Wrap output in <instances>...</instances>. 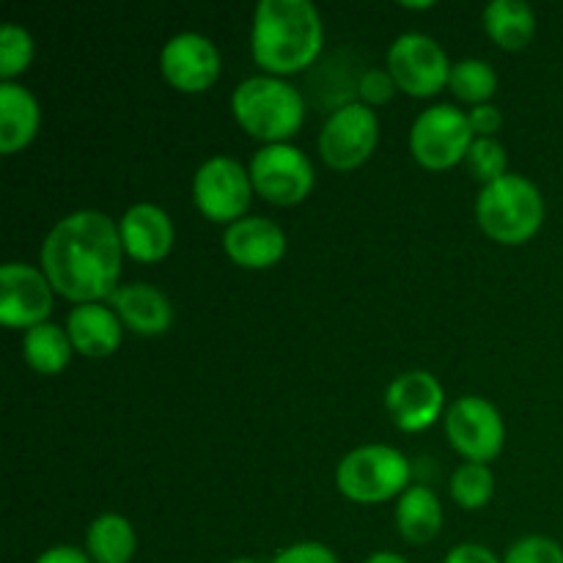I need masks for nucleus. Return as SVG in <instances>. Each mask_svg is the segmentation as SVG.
Listing matches in <instances>:
<instances>
[{
    "label": "nucleus",
    "instance_id": "nucleus-33",
    "mask_svg": "<svg viewBox=\"0 0 563 563\" xmlns=\"http://www.w3.org/2000/svg\"><path fill=\"white\" fill-rule=\"evenodd\" d=\"M36 563H93L88 559L86 550H77L71 544H58V548H49L38 555Z\"/></svg>",
    "mask_w": 563,
    "mask_h": 563
},
{
    "label": "nucleus",
    "instance_id": "nucleus-4",
    "mask_svg": "<svg viewBox=\"0 0 563 563\" xmlns=\"http://www.w3.org/2000/svg\"><path fill=\"white\" fill-rule=\"evenodd\" d=\"M476 220L495 242L522 245L542 229L544 198L528 176L506 174L482 187L476 198Z\"/></svg>",
    "mask_w": 563,
    "mask_h": 563
},
{
    "label": "nucleus",
    "instance_id": "nucleus-34",
    "mask_svg": "<svg viewBox=\"0 0 563 563\" xmlns=\"http://www.w3.org/2000/svg\"><path fill=\"white\" fill-rule=\"evenodd\" d=\"M363 563H410L405 559V555H399V553H388V550H383V553H374V555H368L366 561Z\"/></svg>",
    "mask_w": 563,
    "mask_h": 563
},
{
    "label": "nucleus",
    "instance_id": "nucleus-20",
    "mask_svg": "<svg viewBox=\"0 0 563 563\" xmlns=\"http://www.w3.org/2000/svg\"><path fill=\"white\" fill-rule=\"evenodd\" d=\"M396 528L412 544H427L443 528V506L438 495L423 484H412L396 504Z\"/></svg>",
    "mask_w": 563,
    "mask_h": 563
},
{
    "label": "nucleus",
    "instance_id": "nucleus-13",
    "mask_svg": "<svg viewBox=\"0 0 563 563\" xmlns=\"http://www.w3.org/2000/svg\"><path fill=\"white\" fill-rule=\"evenodd\" d=\"M165 80L185 93H201L220 77V53L203 33L185 31L170 36L159 53Z\"/></svg>",
    "mask_w": 563,
    "mask_h": 563
},
{
    "label": "nucleus",
    "instance_id": "nucleus-1",
    "mask_svg": "<svg viewBox=\"0 0 563 563\" xmlns=\"http://www.w3.org/2000/svg\"><path fill=\"white\" fill-rule=\"evenodd\" d=\"M119 225L99 209L66 214L42 242V269L53 289L66 300L99 302L113 297L121 278Z\"/></svg>",
    "mask_w": 563,
    "mask_h": 563
},
{
    "label": "nucleus",
    "instance_id": "nucleus-30",
    "mask_svg": "<svg viewBox=\"0 0 563 563\" xmlns=\"http://www.w3.org/2000/svg\"><path fill=\"white\" fill-rule=\"evenodd\" d=\"M269 563H339V559L322 542H297L280 550Z\"/></svg>",
    "mask_w": 563,
    "mask_h": 563
},
{
    "label": "nucleus",
    "instance_id": "nucleus-28",
    "mask_svg": "<svg viewBox=\"0 0 563 563\" xmlns=\"http://www.w3.org/2000/svg\"><path fill=\"white\" fill-rule=\"evenodd\" d=\"M504 563H563V548L550 537H526L511 544Z\"/></svg>",
    "mask_w": 563,
    "mask_h": 563
},
{
    "label": "nucleus",
    "instance_id": "nucleus-6",
    "mask_svg": "<svg viewBox=\"0 0 563 563\" xmlns=\"http://www.w3.org/2000/svg\"><path fill=\"white\" fill-rule=\"evenodd\" d=\"M476 141L471 119L456 104L440 102L423 110L410 130V152L423 168L443 170L462 163Z\"/></svg>",
    "mask_w": 563,
    "mask_h": 563
},
{
    "label": "nucleus",
    "instance_id": "nucleus-2",
    "mask_svg": "<svg viewBox=\"0 0 563 563\" xmlns=\"http://www.w3.org/2000/svg\"><path fill=\"white\" fill-rule=\"evenodd\" d=\"M322 42V16L311 0H262L253 11V58L273 77L311 66Z\"/></svg>",
    "mask_w": 563,
    "mask_h": 563
},
{
    "label": "nucleus",
    "instance_id": "nucleus-7",
    "mask_svg": "<svg viewBox=\"0 0 563 563\" xmlns=\"http://www.w3.org/2000/svg\"><path fill=\"white\" fill-rule=\"evenodd\" d=\"M253 179L234 157H209L192 176V201L214 223H236L251 207Z\"/></svg>",
    "mask_w": 563,
    "mask_h": 563
},
{
    "label": "nucleus",
    "instance_id": "nucleus-29",
    "mask_svg": "<svg viewBox=\"0 0 563 563\" xmlns=\"http://www.w3.org/2000/svg\"><path fill=\"white\" fill-rule=\"evenodd\" d=\"M396 88H399V86H396L394 75H390L388 69L363 71L361 82H357V91H361L363 104H368V108H372V104L388 102V99L394 97Z\"/></svg>",
    "mask_w": 563,
    "mask_h": 563
},
{
    "label": "nucleus",
    "instance_id": "nucleus-24",
    "mask_svg": "<svg viewBox=\"0 0 563 563\" xmlns=\"http://www.w3.org/2000/svg\"><path fill=\"white\" fill-rule=\"evenodd\" d=\"M449 86L462 102H471L476 108V104L489 102V97L498 91V75L487 60L462 58L451 66Z\"/></svg>",
    "mask_w": 563,
    "mask_h": 563
},
{
    "label": "nucleus",
    "instance_id": "nucleus-17",
    "mask_svg": "<svg viewBox=\"0 0 563 563\" xmlns=\"http://www.w3.org/2000/svg\"><path fill=\"white\" fill-rule=\"evenodd\" d=\"M121 319L113 308L102 302H82L69 311L66 333H69L75 352L86 357H108L121 344Z\"/></svg>",
    "mask_w": 563,
    "mask_h": 563
},
{
    "label": "nucleus",
    "instance_id": "nucleus-19",
    "mask_svg": "<svg viewBox=\"0 0 563 563\" xmlns=\"http://www.w3.org/2000/svg\"><path fill=\"white\" fill-rule=\"evenodd\" d=\"M42 110L20 82H0V152L14 154L36 137Z\"/></svg>",
    "mask_w": 563,
    "mask_h": 563
},
{
    "label": "nucleus",
    "instance_id": "nucleus-31",
    "mask_svg": "<svg viewBox=\"0 0 563 563\" xmlns=\"http://www.w3.org/2000/svg\"><path fill=\"white\" fill-rule=\"evenodd\" d=\"M467 119H471L476 137H493V132H498L500 124H504V115H500V110L495 108L493 102L476 104V108L467 113Z\"/></svg>",
    "mask_w": 563,
    "mask_h": 563
},
{
    "label": "nucleus",
    "instance_id": "nucleus-5",
    "mask_svg": "<svg viewBox=\"0 0 563 563\" xmlns=\"http://www.w3.org/2000/svg\"><path fill=\"white\" fill-rule=\"evenodd\" d=\"M410 462L390 445H361L352 449L335 471V484L355 504H383L405 493L410 484Z\"/></svg>",
    "mask_w": 563,
    "mask_h": 563
},
{
    "label": "nucleus",
    "instance_id": "nucleus-21",
    "mask_svg": "<svg viewBox=\"0 0 563 563\" xmlns=\"http://www.w3.org/2000/svg\"><path fill=\"white\" fill-rule=\"evenodd\" d=\"M135 548V528L121 515H99L86 531V553L93 563H130Z\"/></svg>",
    "mask_w": 563,
    "mask_h": 563
},
{
    "label": "nucleus",
    "instance_id": "nucleus-35",
    "mask_svg": "<svg viewBox=\"0 0 563 563\" xmlns=\"http://www.w3.org/2000/svg\"><path fill=\"white\" fill-rule=\"evenodd\" d=\"M229 563H258V561H253V559H236V561H229Z\"/></svg>",
    "mask_w": 563,
    "mask_h": 563
},
{
    "label": "nucleus",
    "instance_id": "nucleus-18",
    "mask_svg": "<svg viewBox=\"0 0 563 563\" xmlns=\"http://www.w3.org/2000/svg\"><path fill=\"white\" fill-rule=\"evenodd\" d=\"M110 306L137 335H163L174 322V306L165 291L152 284L119 286L110 297Z\"/></svg>",
    "mask_w": 563,
    "mask_h": 563
},
{
    "label": "nucleus",
    "instance_id": "nucleus-15",
    "mask_svg": "<svg viewBox=\"0 0 563 563\" xmlns=\"http://www.w3.org/2000/svg\"><path fill=\"white\" fill-rule=\"evenodd\" d=\"M121 245H124L126 256L135 262L154 264L165 258L174 247V223H170L168 212L157 203H132L119 223Z\"/></svg>",
    "mask_w": 563,
    "mask_h": 563
},
{
    "label": "nucleus",
    "instance_id": "nucleus-10",
    "mask_svg": "<svg viewBox=\"0 0 563 563\" xmlns=\"http://www.w3.org/2000/svg\"><path fill=\"white\" fill-rule=\"evenodd\" d=\"M377 141V113L363 102H346L324 121L322 135H319V152L330 168L352 170L372 157Z\"/></svg>",
    "mask_w": 563,
    "mask_h": 563
},
{
    "label": "nucleus",
    "instance_id": "nucleus-14",
    "mask_svg": "<svg viewBox=\"0 0 563 563\" xmlns=\"http://www.w3.org/2000/svg\"><path fill=\"white\" fill-rule=\"evenodd\" d=\"M385 405L401 432H423L440 418L445 405V390L434 374L416 368L399 374L385 390Z\"/></svg>",
    "mask_w": 563,
    "mask_h": 563
},
{
    "label": "nucleus",
    "instance_id": "nucleus-3",
    "mask_svg": "<svg viewBox=\"0 0 563 563\" xmlns=\"http://www.w3.org/2000/svg\"><path fill=\"white\" fill-rule=\"evenodd\" d=\"M236 124L267 143H289L306 119V99L280 77L256 75L242 80L231 93Z\"/></svg>",
    "mask_w": 563,
    "mask_h": 563
},
{
    "label": "nucleus",
    "instance_id": "nucleus-26",
    "mask_svg": "<svg viewBox=\"0 0 563 563\" xmlns=\"http://www.w3.org/2000/svg\"><path fill=\"white\" fill-rule=\"evenodd\" d=\"M33 60V38L25 27L5 22L0 27V80L14 82L16 75L31 66Z\"/></svg>",
    "mask_w": 563,
    "mask_h": 563
},
{
    "label": "nucleus",
    "instance_id": "nucleus-25",
    "mask_svg": "<svg viewBox=\"0 0 563 563\" xmlns=\"http://www.w3.org/2000/svg\"><path fill=\"white\" fill-rule=\"evenodd\" d=\"M495 493V478L484 462H465L451 476V498L462 506V509L473 511L489 504Z\"/></svg>",
    "mask_w": 563,
    "mask_h": 563
},
{
    "label": "nucleus",
    "instance_id": "nucleus-12",
    "mask_svg": "<svg viewBox=\"0 0 563 563\" xmlns=\"http://www.w3.org/2000/svg\"><path fill=\"white\" fill-rule=\"evenodd\" d=\"M53 284L33 264L9 262L0 269V319L9 328L31 330L53 311Z\"/></svg>",
    "mask_w": 563,
    "mask_h": 563
},
{
    "label": "nucleus",
    "instance_id": "nucleus-23",
    "mask_svg": "<svg viewBox=\"0 0 563 563\" xmlns=\"http://www.w3.org/2000/svg\"><path fill=\"white\" fill-rule=\"evenodd\" d=\"M75 352L69 333L55 322H42L36 328L25 330L22 339V355L27 366L38 374H58L69 366V357Z\"/></svg>",
    "mask_w": 563,
    "mask_h": 563
},
{
    "label": "nucleus",
    "instance_id": "nucleus-9",
    "mask_svg": "<svg viewBox=\"0 0 563 563\" xmlns=\"http://www.w3.org/2000/svg\"><path fill=\"white\" fill-rule=\"evenodd\" d=\"M451 66L445 49L427 33H401L388 49V71L410 97H434L449 86Z\"/></svg>",
    "mask_w": 563,
    "mask_h": 563
},
{
    "label": "nucleus",
    "instance_id": "nucleus-8",
    "mask_svg": "<svg viewBox=\"0 0 563 563\" xmlns=\"http://www.w3.org/2000/svg\"><path fill=\"white\" fill-rule=\"evenodd\" d=\"M253 190L278 207H295L313 190V165L291 143H267L251 159Z\"/></svg>",
    "mask_w": 563,
    "mask_h": 563
},
{
    "label": "nucleus",
    "instance_id": "nucleus-22",
    "mask_svg": "<svg viewBox=\"0 0 563 563\" xmlns=\"http://www.w3.org/2000/svg\"><path fill=\"white\" fill-rule=\"evenodd\" d=\"M484 27L498 47L522 49L533 38L537 16L531 5L522 0H493L484 9Z\"/></svg>",
    "mask_w": 563,
    "mask_h": 563
},
{
    "label": "nucleus",
    "instance_id": "nucleus-16",
    "mask_svg": "<svg viewBox=\"0 0 563 563\" xmlns=\"http://www.w3.org/2000/svg\"><path fill=\"white\" fill-rule=\"evenodd\" d=\"M223 247L231 262L247 269H267L278 264L286 253V234L269 218H242L231 223L223 234Z\"/></svg>",
    "mask_w": 563,
    "mask_h": 563
},
{
    "label": "nucleus",
    "instance_id": "nucleus-32",
    "mask_svg": "<svg viewBox=\"0 0 563 563\" xmlns=\"http://www.w3.org/2000/svg\"><path fill=\"white\" fill-rule=\"evenodd\" d=\"M443 563H504V561H500L493 550L484 548V544L467 542V544H456V548H451Z\"/></svg>",
    "mask_w": 563,
    "mask_h": 563
},
{
    "label": "nucleus",
    "instance_id": "nucleus-27",
    "mask_svg": "<svg viewBox=\"0 0 563 563\" xmlns=\"http://www.w3.org/2000/svg\"><path fill=\"white\" fill-rule=\"evenodd\" d=\"M465 163L467 168H471V174L482 181V187L493 185L500 176L509 174V170H506V148L504 143H498L495 137H476L473 146L467 148Z\"/></svg>",
    "mask_w": 563,
    "mask_h": 563
},
{
    "label": "nucleus",
    "instance_id": "nucleus-11",
    "mask_svg": "<svg viewBox=\"0 0 563 563\" xmlns=\"http://www.w3.org/2000/svg\"><path fill=\"white\" fill-rule=\"evenodd\" d=\"M445 434L467 462L487 465L504 449L506 427L493 401L482 396H462L445 412Z\"/></svg>",
    "mask_w": 563,
    "mask_h": 563
}]
</instances>
